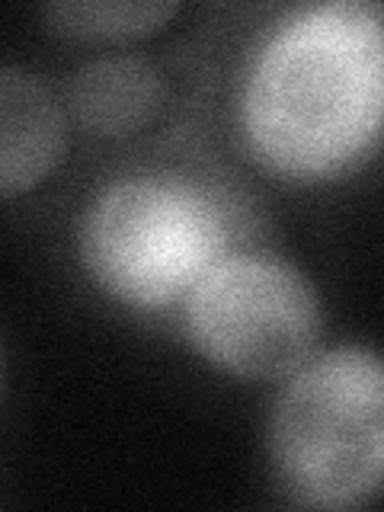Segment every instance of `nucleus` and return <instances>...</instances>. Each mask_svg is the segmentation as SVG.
I'll list each match as a JSON object with an SVG mask.
<instances>
[{
	"instance_id": "f257e3e1",
	"label": "nucleus",
	"mask_w": 384,
	"mask_h": 512,
	"mask_svg": "<svg viewBox=\"0 0 384 512\" xmlns=\"http://www.w3.org/2000/svg\"><path fill=\"white\" fill-rule=\"evenodd\" d=\"M250 151L298 180L340 173L384 135V10L317 4L269 32L240 96Z\"/></svg>"
},
{
	"instance_id": "f03ea898",
	"label": "nucleus",
	"mask_w": 384,
	"mask_h": 512,
	"mask_svg": "<svg viewBox=\"0 0 384 512\" xmlns=\"http://www.w3.org/2000/svg\"><path fill=\"white\" fill-rule=\"evenodd\" d=\"M269 468L298 506L372 503L384 490V359L343 346L304 362L269 416Z\"/></svg>"
},
{
	"instance_id": "7ed1b4c3",
	"label": "nucleus",
	"mask_w": 384,
	"mask_h": 512,
	"mask_svg": "<svg viewBox=\"0 0 384 512\" xmlns=\"http://www.w3.org/2000/svg\"><path fill=\"white\" fill-rule=\"evenodd\" d=\"M228 231L218 205L183 180H125L93 199L80 256L109 295L160 308L221 263Z\"/></svg>"
},
{
	"instance_id": "20e7f679",
	"label": "nucleus",
	"mask_w": 384,
	"mask_h": 512,
	"mask_svg": "<svg viewBox=\"0 0 384 512\" xmlns=\"http://www.w3.org/2000/svg\"><path fill=\"white\" fill-rule=\"evenodd\" d=\"M186 327L202 356L237 378H285L308 362L320 304L298 269L266 256H228L189 292Z\"/></svg>"
},
{
	"instance_id": "39448f33",
	"label": "nucleus",
	"mask_w": 384,
	"mask_h": 512,
	"mask_svg": "<svg viewBox=\"0 0 384 512\" xmlns=\"http://www.w3.org/2000/svg\"><path fill=\"white\" fill-rule=\"evenodd\" d=\"M64 151V119L39 77L0 71V189L16 196L36 186Z\"/></svg>"
},
{
	"instance_id": "423d86ee",
	"label": "nucleus",
	"mask_w": 384,
	"mask_h": 512,
	"mask_svg": "<svg viewBox=\"0 0 384 512\" xmlns=\"http://www.w3.org/2000/svg\"><path fill=\"white\" fill-rule=\"evenodd\" d=\"M160 96H164V80L157 68L135 55L87 61L68 87L74 119L93 135L135 132L154 116Z\"/></svg>"
},
{
	"instance_id": "0eeeda50",
	"label": "nucleus",
	"mask_w": 384,
	"mask_h": 512,
	"mask_svg": "<svg viewBox=\"0 0 384 512\" xmlns=\"http://www.w3.org/2000/svg\"><path fill=\"white\" fill-rule=\"evenodd\" d=\"M176 13L164 0H93V4H48L42 10L48 29L84 42H116L154 32Z\"/></svg>"
}]
</instances>
